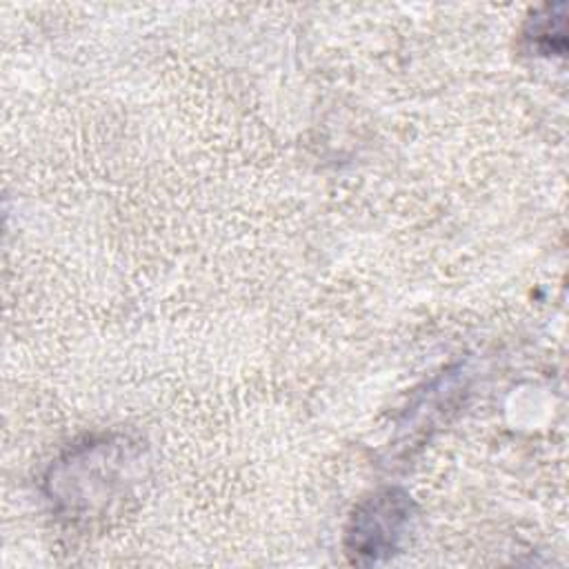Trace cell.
<instances>
[{
  "instance_id": "1",
  "label": "cell",
  "mask_w": 569,
  "mask_h": 569,
  "mask_svg": "<svg viewBox=\"0 0 569 569\" xmlns=\"http://www.w3.org/2000/svg\"><path fill=\"white\" fill-rule=\"evenodd\" d=\"M407 520V500L396 491H385L369 500L356 516L349 533L351 553L378 560L382 553H391L396 538Z\"/></svg>"
}]
</instances>
